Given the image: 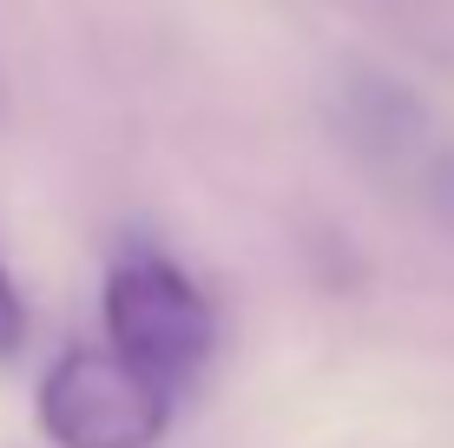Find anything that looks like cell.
<instances>
[{"label": "cell", "mask_w": 454, "mask_h": 448, "mask_svg": "<svg viewBox=\"0 0 454 448\" xmlns=\"http://www.w3.org/2000/svg\"><path fill=\"white\" fill-rule=\"evenodd\" d=\"M428 205L454 224V152H434L428 159Z\"/></svg>", "instance_id": "277c9868"}, {"label": "cell", "mask_w": 454, "mask_h": 448, "mask_svg": "<svg viewBox=\"0 0 454 448\" xmlns=\"http://www.w3.org/2000/svg\"><path fill=\"white\" fill-rule=\"evenodd\" d=\"M20 343H27V297L7 277V264H0V363L20 357Z\"/></svg>", "instance_id": "3957f363"}, {"label": "cell", "mask_w": 454, "mask_h": 448, "mask_svg": "<svg viewBox=\"0 0 454 448\" xmlns=\"http://www.w3.org/2000/svg\"><path fill=\"white\" fill-rule=\"evenodd\" d=\"M34 415L53 448H159L171 428V389L113 343H73L40 376Z\"/></svg>", "instance_id": "7a4b0ae2"}, {"label": "cell", "mask_w": 454, "mask_h": 448, "mask_svg": "<svg viewBox=\"0 0 454 448\" xmlns=\"http://www.w3.org/2000/svg\"><path fill=\"white\" fill-rule=\"evenodd\" d=\"M106 343L125 363H138L145 376H159L165 389L192 382L217 350V310L211 297L192 284V271L165 251H119L99 290Z\"/></svg>", "instance_id": "6da1fadb"}]
</instances>
